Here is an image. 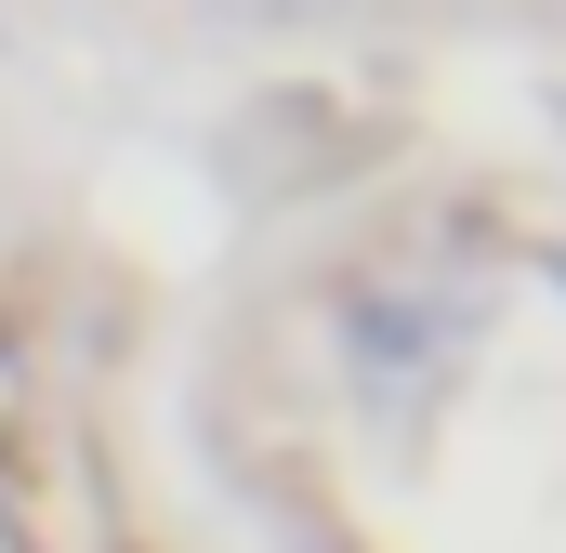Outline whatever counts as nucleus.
Instances as JSON below:
<instances>
[{"label":"nucleus","instance_id":"obj_1","mask_svg":"<svg viewBox=\"0 0 566 553\" xmlns=\"http://www.w3.org/2000/svg\"><path fill=\"white\" fill-rule=\"evenodd\" d=\"M0 541L13 553H119V514H106V488H93V461L66 435L0 448Z\"/></svg>","mask_w":566,"mask_h":553},{"label":"nucleus","instance_id":"obj_2","mask_svg":"<svg viewBox=\"0 0 566 553\" xmlns=\"http://www.w3.org/2000/svg\"><path fill=\"white\" fill-rule=\"evenodd\" d=\"M211 13H251V27H303V13H343V0H211Z\"/></svg>","mask_w":566,"mask_h":553}]
</instances>
